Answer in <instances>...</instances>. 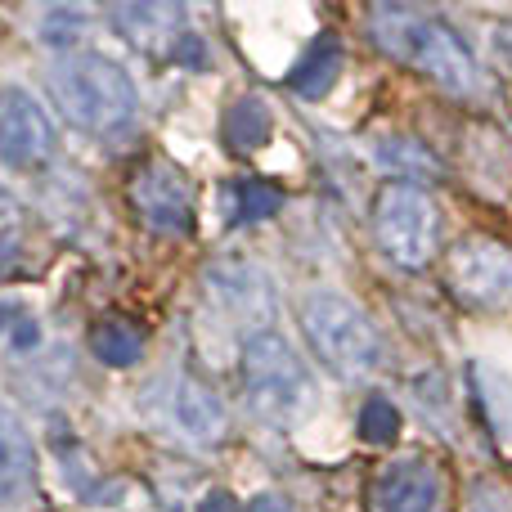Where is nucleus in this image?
Segmentation results:
<instances>
[{"label":"nucleus","instance_id":"obj_1","mask_svg":"<svg viewBox=\"0 0 512 512\" xmlns=\"http://www.w3.org/2000/svg\"><path fill=\"white\" fill-rule=\"evenodd\" d=\"M50 95L54 108L72 126L95 135H113L131 126L135 108H140V90H135L131 72L117 68L104 54H63L50 68Z\"/></svg>","mask_w":512,"mask_h":512},{"label":"nucleus","instance_id":"obj_2","mask_svg":"<svg viewBox=\"0 0 512 512\" xmlns=\"http://www.w3.org/2000/svg\"><path fill=\"white\" fill-rule=\"evenodd\" d=\"M369 27L382 50L396 54L409 68H418L423 77H432L436 86H445L450 95H472V90L481 86L472 50L445 23H436V18L418 14V9L382 5V9H373Z\"/></svg>","mask_w":512,"mask_h":512},{"label":"nucleus","instance_id":"obj_3","mask_svg":"<svg viewBox=\"0 0 512 512\" xmlns=\"http://www.w3.org/2000/svg\"><path fill=\"white\" fill-rule=\"evenodd\" d=\"M301 324H306V342L310 351L324 360L328 373L337 378H364V373L378 369V333H373L369 315L355 306L351 297H337V292H315L301 310Z\"/></svg>","mask_w":512,"mask_h":512},{"label":"nucleus","instance_id":"obj_4","mask_svg":"<svg viewBox=\"0 0 512 512\" xmlns=\"http://www.w3.org/2000/svg\"><path fill=\"white\" fill-rule=\"evenodd\" d=\"M243 391L256 414L274 423H288L310 405V373L283 333L261 328L243 342Z\"/></svg>","mask_w":512,"mask_h":512},{"label":"nucleus","instance_id":"obj_5","mask_svg":"<svg viewBox=\"0 0 512 512\" xmlns=\"http://www.w3.org/2000/svg\"><path fill=\"white\" fill-rule=\"evenodd\" d=\"M373 234L387 261L400 270H423L436 256V239H441V216L423 185L414 180H391L373 198Z\"/></svg>","mask_w":512,"mask_h":512},{"label":"nucleus","instance_id":"obj_6","mask_svg":"<svg viewBox=\"0 0 512 512\" xmlns=\"http://www.w3.org/2000/svg\"><path fill=\"white\" fill-rule=\"evenodd\" d=\"M445 283L459 301L495 310L512 301V248L490 234H468L445 256Z\"/></svg>","mask_w":512,"mask_h":512},{"label":"nucleus","instance_id":"obj_7","mask_svg":"<svg viewBox=\"0 0 512 512\" xmlns=\"http://www.w3.org/2000/svg\"><path fill=\"white\" fill-rule=\"evenodd\" d=\"M0 158L9 167H45L54 158V122L23 86H0Z\"/></svg>","mask_w":512,"mask_h":512},{"label":"nucleus","instance_id":"obj_8","mask_svg":"<svg viewBox=\"0 0 512 512\" xmlns=\"http://www.w3.org/2000/svg\"><path fill=\"white\" fill-rule=\"evenodd\" d=\"M131 207L144 216V225L158 234H189L194 230V189L167 162H149L131 180Z\"/></svg>","mask_w":512,"mask_h":512},{"label":"nucleus","instance_id":"obj_9","mask_svg":"<svg viewBox=\"0 0 512 512\" xmlns=\"http://www.w3.org/2000/svg\"><path fill=\"white\" fill-rule=\"evenodd\" d=\"M441 499H445L441 468L432 459H423V454L387 463L369 490L373 512H441Z\"/></svg>","mask_w":512,"mask_h":512},{"label":"nucleus","instance_id":"obj_10","mask_svg":"<svg viewBox=\"0 0 512 512\" xmlns=\"http://www.w3.org/2000/svg\"><path fill=\"white\" fill-rule=\"evenodd\" d=\"M171 418L176 427L198 445H216L230 427V409L216 396L207 382L198 378H176V391H171Z\"/></svg>","mask_w":512,"mask_h":512},{"label":"nucleus","instance_id":"obj_11","mask_svg":"<svg viewBox=\"0 0 512 512\" xmlns=\"http://www.w3.org/2000/svg\"><path fill=\"white\" fill-rule=\"evenodd\" d=\"M342 41H337L333 32H319L315 41H310V50L301 54V63L292 68V77H288V86H292V95H301V99H324L328 90L337 86V77H342Z\"/></svg>","mask_w":512,"mask_h":512},{"label":"nucleus","instance_id":"obj_12","mask_svg":"<svg viewBox=\"0 0 512 512\" xmlns=\"http://www.w3.org/2000/svg\"><path fill=\"white\" fill-rule=\"evenodd\" d=\"M270 131H274V117L256 95H243L225 108V144L234 153H256L270 140Z\"/></svg>","mask_w":512,"mask_h":512},{"label":"nucleus","instance_id":"obj_13","mask_svg":"<svg viewBox=\"0 0 512 512\" xmlns=\"http://www.w3.org/2000/svg\"><path fill=\"white\" fill-rule=\"evenodd\" d=\"M90 351H95V360H104L108 369H131L144 355V333L131 319H104V324H95V333H90Z\"/></svg>","mask_w":512,"mask_h":512},{"label":"nucleus","instance_id":"obj_14","mask_svg":"<svg viewBox=\"0 0 512 512\" xmlns=\"http://www.w3.org/2000/svg\"><path fill=\"white\" fill-rule=\"evenodd\" d=\"M283 207V189L270 180H239L230 189V221H265Z\"/></svg>","mask_w":512,"mask_h":512},{"label":"nucleus","instance_id":"obj_15","mask_svg":"<svg viewBox=\"0 0 512 512\" xmlns=\"http://www.w3.org/2000/svg\"><path fill=\"white\" fill-rule=\"evenodd\" d=\"M360 436L369 445H391L400 436V409L387 396H369L360 409Z\"/></svg>","mask_w":512,"mask_h":512},{"label":"nucleus","instance_id":"obj_16","mask_svg":"<svg viewBox=\"0 0 512 512\" xmlns=\"http://www.w3.org/2000/svg\"><path fill=\"white\" fill-rule=\"evenodd\" d=\"M117 23L126 27V36L131 41H144V36H171V27L180 23V14L176 9H162V5H131V9H122L117 14Z\"/></svg>","mask_w":512,"mask_h":512},{"label":"nucleus","instance_id":"obj_17","mask_svg":"<svg viewBox=\"0 0 512 512\" xmlns=\"http://www.w3.org/2000/svg\"><path fill=\"white\" fill-rule=\"evenodd\" d=\"M198 512H252V508L243 504L234 490H221V486H216V490H207V495L198 499Z\"/></svg>","mask_w":512,"mask_h":512},{"label":"nucleus","instance_id":"obj_18","mask_svg":"<svg viewBox=\"0 0 512 512\" xmlns=\"http://www.w3.org/2000/svg\"><path fill=\"white\" fill-rule=\"evenodd\" d=\"M18 477H23V468H18V450L9 441H0V495H9V490L18 486Z\"/></svg>","mask_w":512,"mask_h":512},{"label":"nucleus","instance_id":"obj_19","mask_svg":"<svg viewBox=\"0 0 512 512\" xmlns=\"http://www.w3.org/2000/svg\"><path fill=\"white\" fill-rule=\"evenodd\" d=\"M499 45H504V54H508V63H512V18L499 27Z\"/></svg>","mask_w":512,"mask_h":512}]
</instances>
